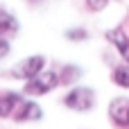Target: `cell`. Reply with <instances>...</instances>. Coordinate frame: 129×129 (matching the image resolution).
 Segmentation results:
<instances>
[{
	"label": "cell",
	"mask_w": 129,
	"mask_h": 129,
	"mask_svg": "<svg viewBox=\"0 0 129 129\" xmlns=\"http://www.w3.org/2000/svg\"><path fill=\"white\" fill-rule=\"evenodd\" d=\"M111 84H116L118 88H129V63H118L111 68Z\"/></svg>",
	"instance_id": "30bf717a"
},
{
	"label": "cell",
	"mask_w": 129,
	"mask_h": 129,
	"mask_svg": "<svg viewBox=\"0 0 129 129\" xmlns=\"http://www.w3.org/2000/svg\"><path fill=\"white\" fill-rule=\"evenodd\" d=\"M63 36H66L70 43H84V41H88V29L82 27V25H75V27H68V29L63 32Z\"/></svg>",
	"instance_id": "8fae6325"
},
{
	"label": "cell",
	"mask_w": 129,
	"mask_h": 129,
	"mask_svg": "<svg viewBox=\"0 0 129 129\" xmlns=\"http://www.w3.org/2000/svg\"><path fill=\"white\" fill-rule=\"evenodd\" d=\"M63 107L75 113H91L98 104V95L91 86H70L63 95Z\"/></svg>",
	"instance_id": "6da1fadb"
},
{
	"label": "cell",
	"mask_w": 129,
	"mask_h": 129,
	"mask_svg": "<svg viewBox=\"0 0 129 129\" xmlns=\"http://www.w3.org/2000/svg\"><path fill=\"white\" fill-rule=\"evenodd\" d=\"M84 5H86V9L88 11H104L107 7H109V0H84Z\"/></svg>",
	"instance_id": "7c38bea8"
},
{
	"label": "cell",
	"mask_w": 129,
	"mask_h": 129,
	"mask_svg": "<svg viewBox=\"0 0 129 129\" xmlns=\"http://www.w3.org/2000/svg\"><path fill=\"white\" fill-rule=\"evenodd\" d=\"M18 32H20L18 18H16L9 9L0 7V36H2V39H14Z\"/></svg>",
	"instance_id": "52a82bcc"
},
{
	"label": "cell",
	"mask_w": 129,
	"mask_h": 129,
	"mask_svg": "<svg viewBox=\"0 0 129 129\" xmlns=\"http://www.w3.org/2000/svg\"><path fill=\"white\" fill-rule=\"evenodd\" d=\"M59 86H73L79 77H82V66H75V63H66V66H61L59 70Z\"/></svg>",
	"instance_id": "9c48e42d"
},
{
	"label": "cell",
	"mask_w": 129,
	"mask_h": 129,
	"mask_svg": "<svg viewBox=\"0 0 129 129\" xmlns=\"http://www.w3.org/2000/svg\"><path fill=\"white\" fill-rule=\"evenodd\" d=\"M57 86H59V73L57 70H43L41 75H36V77L25 82L23 95H27V98H43V95L52 93Z\"/></svg>",
	"instance_id": "3957f363"
},
{
	"label": "cell",
	"mask_w": 129,
	"mask_h": 129,
	"mask_svg": "<svg viewBox=\"0 0 129 129\" xmlns=\"http://www.w3.org/2000/svg\"><path fill=\"white\" fill-rule=\"evenodd\" d=\"M43 109L39 102H34V98H27L23 95L20 102L16 104L14 113H11V120L14 122H36V120H43Z\"/></svg>",
	"instance_id": "277c9868"
},
{
	"label": "cell",
	"mask_w": 129,
	"mask_h": 129,
	"mask_svg": "<svg viewBox=\"0 0 129 129\" xmlns=\"http://www.w3.org/2000/svg\"><path fill=\"white\" fill-rule=\"evenodd\" d=\"M104 39L116 48V52L120 54V59L129 63V34L125 32V27H111L104 32Z\"/></svg>",
	"instance_id": "8992f818"
},
{
	"label": "cell",
	"mask_w": 129,
	"mask_h": 129,
	"mask_svg": "<svg viewBox=\"0 0 129 129\" xmlns=\"http://www.w3.org/2000/svg\"><path fill=\"white\" fill-rule=\"evenodd\" d=\"M107 113H109V120L111 125L118 129H129V98H113L107 107Z\"/></svg>",
	"instance_id": "5b68a950"
},
{
	"label": "cell",
	"mask_w": 129,
	"mask_h": 129,
	"mask_svg": "<svg viewBox=\"0 0 129 129\" xmlns=\"http://www.w3.org/2000/svg\"><path fill=\"white\" fill-rule=\"evenodd\" d=\"M20 98H23V93H18V91H0V120L11 118Z\"/></svg>",
	"instance_id": "ba28073f"
},
{
	"label": "cell",
	"mask_w": 129,
	"mask_h": 129,
	"mask_svg": "<svg viewBox=\"0 0 129 129\" xmlns=\"http://www.w3.org/2000/svg\"><path fill=\"white\" fill-rule=\"evenodd\" d=\"M29 2H32V5H36V2H43V0H29Z\"/></svg>",
	"instance_id": "5bb4252c"
},
{
	"label": "cell",
	"mask_w": 129,
	"mask_h": 129,
	"mask_svg": "<svg viewBox=\"0 0 129 129\" xmlns=\"http://www.w3.org/2000/svg\"><path fill=\"white\" fill-rule=\"evenodd\" d=\"M45 66H48V57L45 54H29V57H25V59H20L18 63L11 66L9 77L11 79H20V82H27V79L41 75L45 70Z\"/></svg>",
	"instance_id": "7a4b0ae2"
},
{
	"label": "cell",
	"mask_w": 129,
	"mask_h": 129,
	"mask_svg": "<svg viewBox=\"0 0 129 129\" xmlns=\"http://www.w3.org/2000/svg\"><path fill=\"white\" fill-rule=\"evenodd\" d=\"M9 52H11V41H9V39H2V36H0V59L9 57Z\"/></svg>",
	"instance_id": "4fadbf2b"
}]
</instances>
